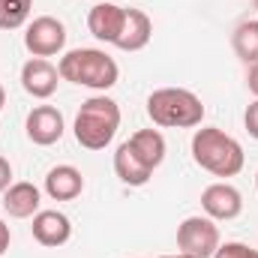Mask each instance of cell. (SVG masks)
<instances>
[{
    "label": "cell",
    "instance_id": "cell-15",
    "mask_svg": "<svg viewBox=\"0 0 258 258\" xmlns=\"http://www.w3.org/2000/svg\"><path fill=\"white\" fill-rule=\"evenodd\" d=\"M150 36H153V21L147 12L141 9H126V21H123V30H120V39L114 48L120 51H141L150 45Z\"/></svg>",
    "mask_w": 258,
    "mask_h": 258
},
{
    "label": "cell",
    "instance_id": "cell-17",
    "mask_svg": "<svg viewBox=\"0 0 258 258\" xmlns=\"http://www.w3.org/2000/svg\"><path fill=\"white\" fill-rule=\"evenodd\" d=\"M231 48L246 66L258 63V18H243L231 33Z\"/></svg>",
    "mask_w": 258,
    "mask_h": 258
},
{
    "label": "cell",
    "instance_id": "cell-10",
    "mask_svg": "<svg viewBox=\"0 0 258 258\" xmlns=\"http://www.w3.org/2000/svg\"><path fill=\"white\" fill-rule=\"evenodd\" d=\"M123 21H126V9L117 6V3H108V0L96 3L87 12V30H90V36L99 39V42H105V45H117Z\"/></svg>",
    "mask_w": 258,
    "mask_h": 258
},
{
    "label": "cell",
    "instance_id": "cell-16",
    "mask_svg": "<svg viewBox=\"0 0 258 258\" xmlns=\"http://www.w3.org/2000/svg\"><path fill=\"white\" fill-rule=\"evenodd\" d=\"M114 174H117L120 183H126V186H144V183L153 177V171L129 150L126 141L114 150Z\"/></svg>",
    "mask_w": 258,
    "mask_h": 258
},
{
    "label": "cell",
    "instance_id": "cell-25",
    "mask_svg": "<svg viewBox=\"0 0 258 258\" xmlns=\"http://www.w3.org/2000/svg\"><path fill=\"white\" fill-rule=\"evenodd\" d=\"M159 258H192V255H186V252H174V255H159Z\"/></svg>",
    "mask_w": 258,
    "mask_h": 258
},
{
    "label": "cell",
    "instance_id": "cell-11",
    "mask_svg": "<svg viewBox=\"0 0 258 258\" xmlns=\"http://www.w3.org/2000/svg\"><path fill=\"white\" fill-rule=\"evenodd\" d=\"M30 231H33V240H36L39 246L57 249V246L69 243V237H72V222H69V216L60 213V210H39V213L33 216Z\"/></svg>",
    "mask_w": 258,
    "mask_h": 258
},
{
    "label": "cell",
    "instance_id": "cell-7",
    "mask_svg": "<svg viewBox=\"0 0 258 258\" xmlns=\"http://www.w3.org/2000/svg\"><path fill=\"white\" fill-rule=\"evenodd\" d=\"M201 210L213 222H231V219H237L243 213V195H240L237 186H231L228 180H216V183L204 186V192H201Z\"/></svg>",
    "mask_w": 258,
    "mask_h": 258
},
{
    "label": "cell",
    "instance_id": "cell-12",
    "mask_svg": "<svg viewBox=\"0 0 258 258\" xmlns=\"http://www.w3.org/2000/svg\"><path fill=\"white\" fill-rule=\"evenodd\" d=\"M3 210L12 219H33L42 210V189L30 180H18L3 192Z\"/></svg>",
    "mask_w": 258,
    "mask_h": 258
},
{
    "label": "cell",
    "instance_id": "cell-8",
    "mask_svg": "<svg viewBox=\"0 0 258 258\" xmlns=\"http://www.w3.org/2000/svg\"><path fill=\"white\" fill-rule=\"evenodd\" d=\"M24 132H27V138L33 144L51 147V144H57L63 138L66 120H63V114H60V108H54V105H36V108H30V114L24 120Z\"/></svg>",
    "mask_w": 258,
    "mask_h": 258
},
{
    "label": "cell",
    "instance_id": "cell-5",
    "mask_svg": "<svg viewBox=\"0 0 258 258\" xmlns=\"http://www.w3.org/2000/svg\"><path fill=\"white\" fill-rule=\"evenodd\" d=\"M219 225L210 216H186L177 225V249L192 258H213L219 249Z\"/></svg>",
    "mask_w": 258,
    "mask_h": 258
},
{
    "label": "cell",
    "instance_id": "cell-13",
    "mask_svg": "<svg viewBox=\"0 0 258 258\" xmlns=\"http://www.w3.org/2000/svg\"><path fill=\"white\" fill-rule=\"evenodd\" d=\"M42 189H45V195L51 201H75L84 192V174L75 165H66V162L54 165V168H48Z\"/></svg>",
    "mask_w": 258,
    "mask_h": 258
},
{
    "label": "cell",
    "instance_id": "cell-22",
    "mask_svg": "<svg viewBox=\"0 0 258 258\" xmlns=\"http://www.w3.org/2000/svg\"><path fill=\"white\" fill-rule=\"evenodd\" d=\"M246 87L252 90V96L258 99V63H252L246 69Z\"/></svg>",
    "mask_w": 258,
    "mask_h": 258
},
{
    "label": "cell",
    "instance_id": "cell-18",
    "mask_svg": "<svg viewBox=\"0 0 258 258\" xmlns=\"http://www.w3.org/2000/svg\"><path fill=\"white\" fill-rule=\"evenodd\" d=\"M33 0H0V30H18L30 21Z\"/></svg>",
    "mask_w": 258,
    "mask_h": 258
},
{
    "label": "cell",
    "instance_id": "cell-27",
    "mask_svg": "<svg viewBox=\"0 0 258 258\" xmlns=\"http://www.w3.org/2000/svg\"><path fill=\"white\" fill-rule=\"evenodd\" d=\"M255 189H258V171H255Z\"/></svg>",
    "mask_w": 258,
    "mask_h": 258
},
{
    "label": "cell",
    "instance_id": "cell-4",
    "mask_svg": "<svg viewBox=\"0 0 258 258\" xmlns=\"http://www.w3.org/2000/svg\"><path fill=\"white\" fill-rule=\"evenodd\" d=\"M147 117L162 129H195L204 120V102L186 87H159L147 96Z\"/></svg>",
    "mask_w": 258,
    "mask_h": 258
},
{
    "label": "cell",
    "instance_id": "cell-19",
    "mask_svg": "<svg viewBox=\"0 0 258 258\" xmlns=\"http://www.w3.org/2000/svg\"><path fill=\"white\" fill-rule=\"evenodd\" d=\"M252 255V246L240 243V240H225L219 243V249L213 252V258H249Z\"/></svg>",
    "mask_w": 258,
    "mask_h": 258
},
{
    "label": "cell",
    "instance_id": "cell-28",
    "mask_svg": "<svg viewBox=\"0 0 258 258\" xmlns=\"http://www.w3.org/2000/svg\"><path fill=\"white\" fill-rule=\"evenodd\" d=\"M255 9H258V0H255Z\"/></svg>",
    "mask_w": 258,
    "mask_h": 258
},
{
    "label": "cell",
    "instance_id": "cell-6",
    "mask_svg": "<svg viewBox=\"0 0 258 258\" xmlns=\"http://www.w3.org/2000/svg\"><path fill=\"white\" fill-rule=\"evenodd\" d=\"M24 48L33 57H54L66 48V24L54 15H39L24 27Z\"/></svg>",
    "mask_w": 258,
    "mask_h": 258
},
{
    "label": "cell",
    "instance_id": "cell-14",
    "mask_svg": "<svg viewBox=\"0 0 258 258\" xmlns=\"http://www.w3.org/2000/svg\"><path fill=\"white\" fill-rule=\"evenodd\" d=\"M126 144L150 171H156V168L165 162L168 144H165V135H162L159 129H138V132H132L126 138Z\"/></svg>",
    "mask_w": 258,
    "mask_h": 258
},
{
    "label": "cell",
    "instance_id": "cell-3",
    "mask_svg": "<svg viewBox=\"0 0 258 258\" xmlns=\"http://www.w3.org/2000/svg\"><path fill=\"white\" fill-rule=\"evenodd\" d=\"M117 129H120V105L105 93L84 99L72 123L75 141L84 150H105L114 141Z\"/></svg>",
    "mask_w": 258,
    "mask_h": 258
},
{
    "label": "cell",
    "instance_id": "cell-20",
    "mask_svg": "<svg viewBox=\"0 0 258 258\" xmlns=\"http://www.w3.org/2000/svg\"><path fill=\"white\" fill-rule=\"evenodd\" d=\"M243 126H246V132L258 141V99H252V102L246 105V111H243Z\"/></svg>",
    "mask_w": 258,
    "mask_h": 258
},
{
    "label": "cell",
    "instance_id": "cell-24",
    "mask_svg": "<svg viewBox=\"0 0 258 258\" xmlns=\"http://www.w3.org/2000/svg\"><path fill=\"white\" fill-rule=\"evenodd\" d=\"M3 105H6V90H3V84H0V111H3Z\"/></svg>",
    "mask_w": 258,
    "mask_h": 258
},
{
    "label": "cell",
    "instance_id": "cell-26",
    "mask_svg": "<svg viewBox=\"0 0 258 258\" xmlns=\"http://www.w3.org/2000/svg\"><path fill=\"white\" fill-rule=\"evenodd\" d=\"M249 258H258V249H252V255H249Z\"/></svg>",
    "mask_w": 258,
    "mask_h": 258
},
{
    "label": "cell",
    "instance_id": "cell-1",
    "mask_svg": "<svg viewBox=\"0 0 258 258\" xmlns=\"http://www.w3.org/2000/svg\"><path fill=\"white\" fill-rule=\"evenodd\" d=\"M192 159L195 165L213 177H237L246 165V153L234 135L219 126H201L192 135Z\"/></svg>",
    "mask_w": 258,
    "mask_h": 258
},
{
    "label": "cell",
    "instance_id": "cell-23",
    "mask_svg": "<svg viewBox=\"0 0 258 258\" xmlns=\"http://www.w3.org/2000/svg\"><path fill=\"white\" fill-rule=\"evenodd\" d=\"M9 243H12V231H9V225L0 219V255L9 249Z\"/></svg>",
    "mask_w": 258,
    "mask_h": 258
},
{
    "label": "cell",
    "instance_id": "cell-9",
    "mask_svg": "<svg viewBox=\"0 0 258 258\" xmlns=\"http://www.w3.org/2000/svg\"><path fill=\"white\" fill-rule=\"evenodd\" d=\"M60 81L63 78H60L57 66L51 63L48 57H30L27 63L21 66V87L33 99H51L57 93Z\"/></svg>",
    "mask_w": 258,
    "mask_h": 258
},
{
    "label": "cell",
    "instance_id": "cell-21",
    "mask_svg": "<svg viewBox=\"0 0 258 258\" xmlns=\"http://www.w3.org/2000/svg\"><path fill=\"white\" fill-rule=\"evenodd\" d=\"M9 186H12V165H9L6 156H0V195L6 192Z\"/></svg>",
    "mask_w": 258,
    "mask_h": 258
},
{
    "label": "cell",
    "instance_id": "cell-2",
    "mask_svg": "<svg viewBox=\"0 0 258 258\" xmlns=\"http://www.w3.org/2000/svg\"><path fill=\"white\" fill-rule=\"evenodd\" d=\"M57 72H60L63 81L96 90V93L111 90L120 78L117 60L102 48H72V51H66L57 60Z\"/></svg>",
    "mask_w": 258,
    "mask_h": 258
}]
</instances>
